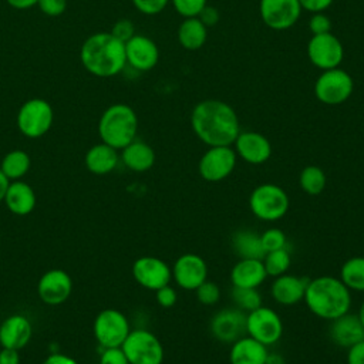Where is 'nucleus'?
Here are the masks:
<instances>
[{"label": "nucleus", "mask_w": 364, "mask_h": 364, "mask_svg": "<svg viewBox=\"0 0 364 364\" xmlns=\"http://www.w3.org/2000/svg\"><path fill=\"white\" fill-rule=\"evenodd\" d=\"M191 125L195 135L208 146L233 145L240 132L239 118L235 109L222 100H203L191 114Z\"/></svg>", "instance_id": "1"}, {"label": "nucleus", "mask_w": 364, "mask_h": 364, "mask_svg": "<svg viewBox=\"0 0 364 364\" xmlns=\"http://www.w3.org/2000/svg\"><path fill=\"white\" fill-rule=\"evenodd\" d=\"M80 60L90 74L101 78L114 77L127 65L125 43L107 31L91 34L80 48Z\"/></svg>", "instance_id": "2"}, {"label": "nucleus", "mask_w": 364, "mask_h": 364, "mask_svg": "<svg viewBox=\"0 0 364 364\" xmlns=\"http://www.w3.org/2000/svg\"><path fill=\"white\" fill-rule=\"evenodd\" d=\"M309 310L324 320H334L350 311V289L334 276H318L309 280L303 297Z\"/></svg>", "instance_id": "3"}, {"label": "nucleus", "mask_w": 364, "mask_h": 364, "mask_svg": "<svg viewBox=\"0 0 364 364\" xmlns=\"http://www.w3.org/2000/svg\"><path fill=\"white\" fill-rule=\"evenodd\" d=\"M138 117L122 102L109 105L100 117L98 135L102 142L115 149H122L136 138Z\"/></svg>", "instance_id": "4"}, {"label": "nucleus", "mask_w": 364, "mask_h": 364, "mask_svg": "<svg viewBox=\"0 0 364 364\" xmlns=\"http://www.w3.org/2000/svg\"><path fill=\"white\" fill-rule=\"evenodd\" d=\"M289 206L290 200L286 191L276 183H262L249 196L252 213L266 222L282 219L287 213Z\"/></svg>", "instance_id": "5"}, {"label": "nucleus", "mask_w": 364, "mask_h": 364, "mask_svg": "<svg viewBox=\"0 0 364 364\" xmlns=\"http://www.w3.org/2000/svg\"><path fill=\"white\" fill-rule=\"evenodd\" d=\"M53 119L54 112L50 102L43 98H31L20 107L16 124L24 136L40 138L50 131Z\"/></svg>", "instance_id": "6"}, {"label": "nucleus", "mask_w": 364, "mask_h": 364, "mask_svg": "<svg viewBox=\"0 0 364 364\" xmlns=\"http://www.w3.org/2000/svg\"><path fill=\"white\" fill-rule=\"evenodd\" d=\"M354 90V81L351 75L336 67L321 71L314 82L316 98L326 105H340L346 102Z\"/></svg>", "instance_id": "7"}, {"label": "nucleus", "mask_w": 364, "mask_h": 364, "mask_svg": "<svg viewBox=\"0 0 364 364\" xmlns=\"http://www.w3.org/2000/svg\"><path fill=\"white\" fill-rule=\"evenodd\" d=\"M129 364H162L164 347L159 338L144 328L131 330L122 343Z\"/></svg>", "instance_id": "8"}, {"label": "nucleus", "mask_w": 364, "mask_h": 364, "mask_svg": "<svg viewBox=\"0 0 364 364\" xmlns=\"http://www.w3.org/2000/svg\"><path fill=\"white\" fill-rule=\"evenodd\" d=\"M246 331L247 336L269 347L282 338L283 321L273 309L262 304L246 314Z\"/></svg>", "instance_id": "9"}, {"label": "nucleus", "mask_w": 364, "mask_h": 364, "mask_svg": "<svg viewBox=\"0 0 364 364\" xmlns=\"http://www.w3.org/2000/svg\"><path fill=\"white\" fill-rule=\"evenodd\" d=\"M237 155L232 145L209 146L199 159L198 171L202 179L208 182H220L235 169Z\"/></svg>", "instance_id": "10"}, {"label": "nucleus", "mask_w": 364, "mask_h": 364, "mask_svg": "<svg viewBox=\"0 0 364 364\" xmlns=\"http://www.w3.org/2000/svg\"><path fill=\"white\" fill-rule=\"evenodd\" d=\"M129 331L128 318L117 309H105L95 317L94 334L104 348L121 347Z\"/></svg>", "instance_id": "11"}, {"label": "nucleus", "mask_w": 364, "mask_h": 364, "mask_svg": "<svg viewBox=\"0 0 364 364\" xmlns=\"http://www.w3.org/2000/svg\"><path fill=\"white\" fill-rule=\"evenodd\" d=\"M246 314L237 307H226L213 314L209 323L210 334L220 343L232 344L247 334Z\"/></svg>", "instance_id": "12"}, {"label": "nucleus", "mask_w": 364, "mask_h": 364, "mask_svg": "<svg viewBox=\"0 0 364 364\" xmlns=\"http://www.w3.org/2000/svg\"><path fill=\"white\" fill-rule=\"evenodd\" d=\"M307 57L321 71L336 68L341 64L344 48L341 41L331 33L311 36L307 43Z\"/></svg>", "instance_id": "13"}, {"label": "nucleus", "mask_w": 364, "mask_h": 364, "mask_svg": "<svg viewBox=\"0 0 364 364\" xmlns=\"http://www.w3.org/2000/svg\"><path fill=\"white\" fill-rule=\"evenodd\" d=\"M259 11L264 26L283 31L297 23L301 6L299 0H260Z\"/></svg>", "instance_id": "14"}, {"label": "nucleus", "mask_w": 364, "mask_h": 364, "mask_svg": "<svg viewBox=\"0 0 364 364\" xmlns=\"http://www.w3.org/2000/svg\"><path fill=\"white\" fill-rule=\"evenodd\" d=\"M132 276L138 284L148 290H158L169 284L172 269L169 264L155 256H141L132 264Z\"/></svg>", "instance_id": "15"}, {"label": "nucleus", "mask_w": 364, "mask_h": 364, "mask_svg": "<svg viewBox=\"0 0 364 364\" xmlns=\"http://www.w3.org/2000/svg\"><path fill=\"white\" fill-rule=\"evenodd\" d=\"M172 269V279L185 290H195L208 279V264L196 253L181 255Z\"/></svg>", "instance_id": "16"}, {"label": "nucleus", "mask_w": 364, "mask_h": 364, "mask_svg": "<svg viewBox=\"0 0 364 364\" xmlns=\"http://www.w3.org/2000/svg\"><path fill=\"white\" fill-rule=\"evenodd\" d=\"M73 280L70 274L61 269L46 272L37 284V291L43 303L50 306L63 304L71 294Z\"/></svg>", "instance_id": "17"}, {"label": "nucleus", "mask_w": 364, "mask_h": 364, "mask_svg": "<svg viewBox=\"0 0 364 364\" xmlns=\"http://www.w3.org/2000/svg\"><path fill=\"white\" fill-rule=\"evenodd\" d=\"M233 145L236 155L252 165L264 164L272 156L270 141L256 131H240Z\"/></svg>", "instance_id": "18"}, {"label": "nucleus", "mask_w": 364, "mask_h": 364, "mask_svg": "<svg viewBox=\"0 0 364 364\" xmlns=\"http://www.w3.org/2000/svg\"><path fill=\"white\" fill-rule=\"evenodd\" d=\"M127 64L138 71L152 70L159 60V50L154 40L146 36L135 34L125 43Z\"/></svg>", "instance_id": "19"}, {"label": "nucleus", "mask_w": 364, "mask_h": 364, "mask_svg": "<svg viewBox=\"0 0 364 364\" xmlns=\"http://www.w3.org/2000/svg\"><path fill=\"white\" fill-rule=\"evenodd\" d=\"M328 337L336 346L348 348L353 344L364 340V327L358 316L348 311L330 321Z\"/></svg>", "instance_id": "20"}, {"label": "nucleus", "mask_w": 364, "mask_h": 364, "mask_svg": "<svg viewBox=\"0 0 364 364\" xmlns=\"http://www.w3.org/2000/svg\"><path fill=\"white\" fill-rule=\"evenodd\" d=\"M309 280V277H300L287 273L274 277L270 287L273 300L282 306H294L300 303L304 297Z\"/></svg>", "instance_id": "21"}, {"label": "nucleus", "mask_w": 364, "mask_h": 364, "mask_svg": "<svg viewBox=\"0 0 364 364\" xmlns=\"http://www.w3.org/2000/svg\"><path fill=\"white\" fill-rule=\"evenodd\" d=\"M33 336V326L23 314H11L0 324V346L21 350Z\"/></svg>", "instance_id": "22"}, {"label": "nucleus", "mask_w": 364, "mask_h": 364, "mask_svg": "<svg viewBox=\"0 0 364 364\" xmlns=\"http://www.w3.org/2000/svg\"><path fill=\"white\" fill-rule=\"evenodd\" d=\"M267 277L262 259H239L230 270L232 286L257 289Z\"/></svg>", "instance_id": "23"}, {"label": "nucleus", "mask_w": 364, "mask_h": 364, "mask_svg": "<svg viewBox=\"0 0 364 364\" xmlns=\"http://www.w3.org/2000/svg\"><path fill=\"white\" fill-rule=\"evenodd\" d=\"M36 192L34 189L23 181H11L6 191L3 202L7 209L18 216H26L34 210L36 206Z\"/></svg>", "instance_id": "24"}, {"label": "nucleus", "mask_w": 364, "mask_h": 364, "mask_svg": "<svg viewBox=\"0 0 364 364\" xmlns=\"http://www.w3.org/2000/svg\"><path fill=\"white\" fill-rule=\"evenodd\" d=\"M267 347L250 336H245L232 343L229 351L230 364H264L267 357Z\"/></svg>", "instance_id": "25"}, {"label": "nucleus", "mask_w": 364, "mask_h": 364, "mask_svg": "<svg viewBox=\"0 0 364 364\" xmlns=\"http://www.w3.org/2000/svg\"><path fill=\"white\" fill-rule=\"evenodd\" d=\"M121 161L124 165L134 172H145L151 169L155 164V151L154 148L139 139H134L125 148L121 149Z\"/></svg>", "instance_id": "26"}, {"label": "nucleus", "mask_w": 364, "mask_h": 364, "mask_svg": "<svg viewBox=\"0 0 364 364\" xmlns=\"http://www.w3.org/2000/svg\"><path fill=\"white\" fill-rule=\"evenodd\" d=\"M85 166L95 175H105L114 171L119 162L118 149L109 146L105 142L91 146L84 158Z\"/></svg>", "instance_id": "27"}, {"label": "nucleus", "mask_w": 364, "mask_h": 364, "mask_svg": "<svg viewBox=\"0 0 364 364\" xmlns=\"http://www.w3.org/2000/svg\"><path fill=\"white\" fill-rule=\"evenodd\" d=\"M230 245L239 259H263L266 255L260 233L252 229H239L232 235Z\"/></svg>", "instance_id": "28"}, {"label": "nucleus", "mask_w": 364, "mask_h": 364, "mask_svg": "<svg viewBox=\"0 0 364 364\" xmlns=\"http://www.w3.org/2000/svg\"><path fill=\"white\" fill-rule=\"evenodd\" d=\"M178 41L189 51L203 47L208 40V27L198 17L185 18L178 27Z\"/></svg>", "instance_id": "29"}, {"label": "nucleus", "mask_w": 364, "mask_h": 364, "mask_svg": "<svg viewBox=\"0 0 364 364\" xmlns=\"http://www.w3.org/2000/svg\"><path fill=\"white\" fill-rule=\"evenodd\" d=\"M30 166H31V159L28 154L23 149H13L4 155L0 169L11 182V181L21 179L28 172Z\"/></svg>", "instance_id": "30"}, {"label": "nucleus", "mask_w": 364, "mask_h": 364, "mask_svg": "<svg viewBox=\"0 0 364 364\" xmlns=\"http://www.w3.org/2000/svg\"><path fill=\"white\" fill-rule=\"evenodd\" d=\"M340 280L350 291H364V256L347 259L340 269Z\"/></svg>", "instance_id": "31"}, {"label": "nucleus", "mask_w": 364, "mask_h": 364, "mask_svg": "<svg viewBox=\"0 0 364 364\" xmlns=\"http://www.w3.org/2000/svg\"><path fill=\"white\" fill-rule=\"evenodd\" d=\"M327 183V176L324 171L317 165H307L301 169L299 175V185L300 188L311 196L320 195Z\"/></svg>", "instance_id": "32"}, {"label": "nucleus", "mask_w": 364, "mask_h": 364, "mask_svg": "<svg viewBox=\"0 0 364 364\" xmlns=\"http://www.w3.org/2000/svg\"><path fill=\"white\" fill-rule=\"evenodd\" d=\"M262 262H263V266H264V270H266L267 276L277 277V276H282L287 272V269L291 264V256H290L289 249L283 247V249L267 252L263 256Z\"/></svg>", "instance_id": "33"}, {"label": "nucleus", "mask_w": 364, "mask_h": 364, "mask_svg": "<svg viewBox=\"0 0 364 364\" xmlns=\"http://www.w3.org/2000/svg\"><path fill=\"white\" fill-rule=\"evenodd\" d=\"M230 297L233 300L235 307L243 310L245 313H249L262 306V294L259 293L257 289L232 286Z\"/></svg>", "instance_id": "34"}, {"label": "nucleus", "mask_w": 364, "mask_h": 364, "mask_svg": "<svg viewBox=\"0 0 364 364\" xmlns=\"http://www.w3.org/2000/svg\"><path fill=\"white\" fill-rule=\"evenodd\" d=\"M260 239H262V245H263V249L266 253L272 252V250L287 247V237H286L284 232L279 228L266 229L263 233H260Z\"/></svg>", "instance_id": "35"}, {"label": "nucleus", "mask_w": 364, "mask_h": 364, "mask_svg": "<svg viewBox=\"0 0 364 364\" xmlns=\"http://www.w3.org/2000/svg\"><path fill=\"white\" fill-rule=\"evenodd\" d=\"M195 293L198 301L203 306H213L220 300V287L208 279L195 289Z\"/></svg>", "instance_id": "36"}, {"label": "nucleus", "mask_w": 364, "mask_h": 364, "mask_svg": "<svg viewBox=\"0 0 364 364\" xmlns=\"http://www.w3.org/2000/svg\"><path fill=\"white\" fill-rule=\"evenodd\" d=\"M173 9L182 17H198L202 9L208 4V0H171Z\"/></svg>", "instance_id": "37"}, {"label": "nucleus", "mask_w": 364, "mask_h": 364, "mask_svg": "<svg viewBox=\"0 0 364 364\" xmlns=\"http://www.w3.org/2000/svg\"><path fill=\"white\" fill-rule=\"evenodd\" d=\"M138 11L146 16L159 14L171 0H131Z\"/></svg>", "instance_id": "38"}, {"label": "nucleus", "mask_w": 364, "mask_h": 364, "mask_svg": "<svg viewBox=\"0 0 364 364\" xmlns=\"http://www.w3.org/2000/svg\"><path fill=\"white\" fill-rule=\"evenodd\" d=\"M309 30L311 31L313 36L331 33V20H330V17L326 16L323 11L313 13V16L309 20Z\"/></svg>", "instance_id": "39"}, {"label": "nucleus", "mask_w": 364, "mask_h": 364, "mask_svg": "<svg viewBox=\"0 0 364 364\" xmlns=\"http://www.w3.org/2000/svg\"><path fill=\"white\" fill-rule=\"evenodd\" d=\"M114 37L121 40L122 43H127L129 38L135 36V27L131 20L128 18H119L111 28L109 31Z\"/></svg>", "instance_id": "40"}, {"label": "nucleus", "mask_w": 364, "mask_h": 364, "mask_svg": "<svg viewBox=\"0 0 364 364\" xmlns=\"http://www.w3.org/2000/svg\"><path fill=\"white\" fill-rule=\"evenodd\" d=\"M155 297L161 307L169 309V307L175 306V303L178 300V293L171 284H166V286H162L161 289L155 290Z\"/></svg>", "instance_id": "41"}, {"label": "nucleus", "mask_w": 364, "mask_h": 364, "mask_svg": "<svg viewBox=\"0 0 364 364\" xmlns=\"http://www.w3.org/2000/svg\"><path fill=\"white\" fill-rule=\"evenodd\" d=\"M38 9L50 17L61 16L67 9V0H38Z\"/></svg>", "instance_id": "42"}, {"label": "nucleus", "mask_w": 364, "mask_h": 364, "mask_svg": "<svg viewBox=\"0 0 364 364\" xmlns=\"http://www.w3.org/2000/svg\"><path fill=\"white\" fill-rule=\"evenodd\" d=\"M100 364H129V361L121 347H111L104 348L100 357Z\"/></svg>", "instance_id": "43"}, {"label": "nucleus", "mask_w": 364, "mask_h": 364, "mask_svg": "<svg viewBox=\"0 0 364 364\" xmlns=\"http://www.w3.org/2000/svg\"><path fill=\"white\" fill-rule=\"evenodd\" d=\"M198 18L206 26V27H213L218 24L219 18H220V14H219V10L215 7V6H209L206 4L202 11L199 13Z\"/></svg>", "instance_id": "44"}, {"label": "nucleus", "mask_w": 364, "mask_h": 364, "mask_svg": "<svg viewBox=\"0 0 364 364\" xmlns=\"http://www.w3.org/2000/svg\"><path fill=\"white\" fill-rule=\"evenodd\" d=\"M347 364H364V340L347 348Z\"/></svg>", "instance_id": "45"}, {"label": "nucleus", "mask_w": 364, "mask_h": 364, "mask_svg": "<svg viewBox=\"0 0 364 364\" xmlns=\"http://www.w3.org/2000/svg\"><path fill=\"white\" fill-rule=\"evenodd\" d=\"M334 0H299L301 10L310 11V13H320L327 10Z\"/></svg>", "instance_id": "46"}, {"label": "nucleus", "mask_w": 364, "mask_h": 364, "mask_svg": "<svg viewBox=\"0 0 364 364\" xmlns=\"http://www.w3.org/2000/svg\"><path fill=\"white\" fill-rule=\"evenodd\" d=\"M20 350L1 347L0 350V364H20Z\"/></svg>", "instance_id": "47"}, {"label": "nucleus", "mask_w": 364, "mask_h": 364, "mask_svg": "<svg viewBox=\"0 0 364 364\" xmlns=\"http://www.w3.org/2000/svg\"><path fill=\"white\" fill-rule=\"evenodd\" d=\"M44 364H78V363L73 357H70V355L54 353V354H51V355H48L46 358Z\"/></svg>", "instance_id": "48"}, {"label": "nucleus", "mask_w": 364, "mask_h": 364, "mask_svg": "<svg viewBox=\"0 0 364 364\" xmlns=\"http://www.w3.org/2000/svg\"><path fill=\"white\" fill-rule=\"evenodd\" d=\"M9 6H11L13 9H17V10H26V9H30L33 6H37L38 0H6Z\"/></svg>", "instance_id": "49"}, {"label": "nucleus", "mask_w": 364, "mask_h": 364, "mask_svg": "<svg viewBox=\"0 0 364 364\" xmlns=\"http://www.w3.org/2000/svg\"><path fill=\"white\" fill-rule=\"evenodd\" d=\"M264 364H286L284 361V357L279 353H267V357H266V363Z\"/></svg>", "instance_id": "50"}, {"label": "nucleus", "mask_w": 364, "mask_h": 364, "mask_svg": "<svg viewBox=\"0 0 364 364\" xmlns=\"http://www.w3.org/2000/svg\"><path fill=\"white\" fill-rule=\"evenodd\" d=\"M9 183H10V181L7 179V176L0 169V202L4 199V195H6V191L9 188Z\"/></svg>", "instance_id": "51"}, {"label": "nucleus", "mask_w": 364, "mask_h": 364, "mask_svg": "<svg viewBox=\"0 0 364 364\" xmlns=\"http://www.w3.org/2000/svg\"><path fill=\"white\" fill-rule=\"evenodd\" d=\"M358 318H360V321H361V324H363V327H364V300H363V303H361V306H360V310H358Z\"/></svg>", "instance_id": "52"}]
</instances>
